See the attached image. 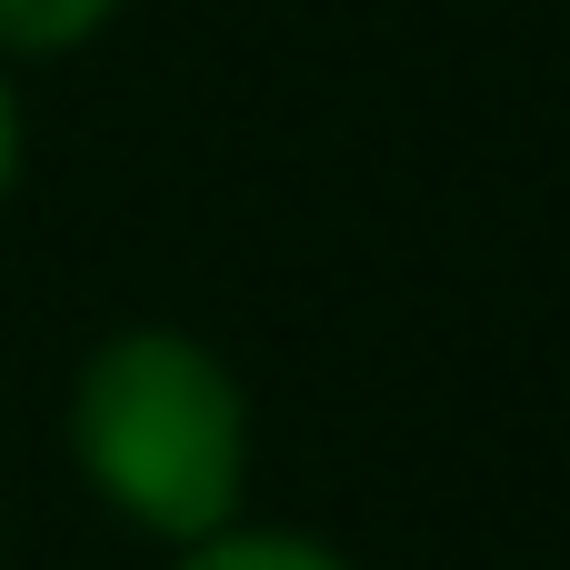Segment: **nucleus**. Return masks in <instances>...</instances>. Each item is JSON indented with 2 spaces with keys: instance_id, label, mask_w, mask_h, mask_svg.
Here are the masks:
<instances>
[{
  "instance_id": "f257e3e1",
  "label": "nucleus",
  "mask_w": 570,
  "mask_h": 570,
  "mask_svg": "<svg viewBox=\"0 0 570 570\" xmlns=\"http://www.w3.org/2000/svg\"><path fill=\"white\" fill-rule=\"evenodd\" d=\"M70 451L110 511L160 541H210L240 521L250 491V401L230 361L190 331H110L70 381Z\"/></svg>"
},
{
  "instance_id": "f03ea898",
  "label": "nucleus",
  "mask_w": 570,
  "mask_h": 570,
  "mask_svg": "<svg viewBox=\"0 0 570 570\" xmlns=\"http://www.w3.org/2000/svg\"><path fill=\"white\" fill-rule=\"evenodd\" d=\"M180 570H351L341 551H321V541H301V531H210V541H190V561Z\"/></svg>"
},
{
  "instance_id": "7ed1b4c3",
  "label": "nucleus",
  "mask_w": 570,
  "mask_h": 570,
  "mask_svg": "<svg viewBox=\"0 0 570 570\" xmlns=\"http://www.w3.org/2000/svg\"><path fill=\"white\" fill-rule=\"evenodd\" d=\"M120 0H0V50L20 60H50V50H80Z\"/></svg>"
},
{
  "instance_id": "20e7f679",
  "label": "nucleus",
  "mask_w": 570,
  "mask_h": 570,
  "mask_svg": "<svg viewBox=\"0 0 570 570\" xmlns=\"http://www.w3.org/2000/svg\"><path fill=\"white\" fill-rule=\"evenodd\" d=\"M20 190V110H10V80H0V210Z\"/></svg>"
}]
</instances>
